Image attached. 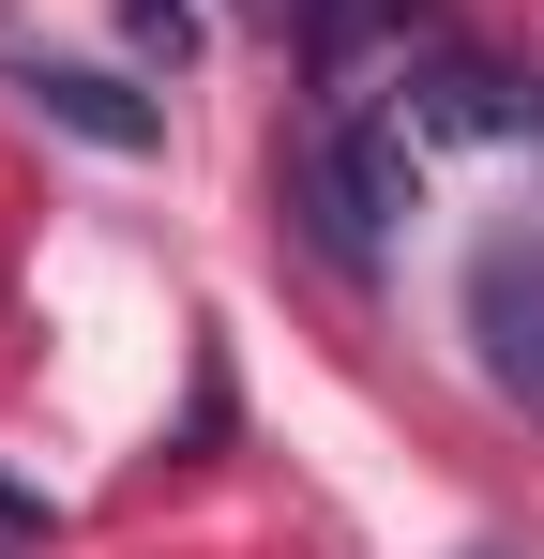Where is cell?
<instances>
[{"mask_svg":"<svg viewBox=\"0 0 544 559\" xmlns=\"http://www.w3.org/2000/svg\"><path fill=\"white\" fill-rule=\"evenodd\" d=\"M409 197H424V136H409V106H393V92H318L303 152H287V212H303V242H318L333 273H378V242H393Z\"/></svg>","mask_w":544,"mask_h":559,"instance_id":"1","label":"cell"},{"mask_svg":"<svg viewBox=\"0 0 544 559\" xmlns=\"http://www.w3.org/2000/svg\"><path fill=\"white\" fill-rule=\"evenodd\" d=\"M469 348H484L499 393L544 408V242H530V227H499V242L469 258Z\"/></svg>","mask_w":544,"mask_h":559,"instance_id":"2","label":"cell"},{"mask_svg":"<svg viewBox=\"0 0 544 559\" xmlns=\"http://www.w3.org/2000/svg\"><path fill=\"white\" fill-rule=\"evenodd\" d=\"M0 92L31 106V121H61L91 152H167V106L121 92V76H91V61H0Z\"/></svg>","mask_w":544,"mask_h":559,"instance_id":"3","label":"cell"},{"mask_svg":"<svg viewBox=\"0 0 544 559\" xmlns=\"http://www.w3.org/2000/svg\"><path fill=\"white\" fill-rule=\"evenodd\" d=\"M121 31H137V61H197V0H121Z\"/></svg>","mask_w":544,"mask_h":559,"instance_id":"4","label":"cell"},{"mask_svg":"<svg viewBox=\"0 0 544 559\" xmlns=\"http://www.w3.org/2000/svg\"><path fill=\"white\" fill-rule=\"evenodd\" d=\"M258 15H272V31H287V46H303V31H318V15H333V0H258Z\"/></svg>","mask_w":544,"mask_h":559,"instance_id":"5","label":"cell"},{"mask_svg":"<svg viewBox=\"0 0 544 559\" xmlns=\"http://www.w3.org/2000/svg\"><path fill=\"white\" fill-rule=\"evenodd\" d=\"M469 559H499V545H469Z\"/></svg>","mask_w":544,"mask_h":559,"instance_id":"6","label":"cell"}]
</instances>
